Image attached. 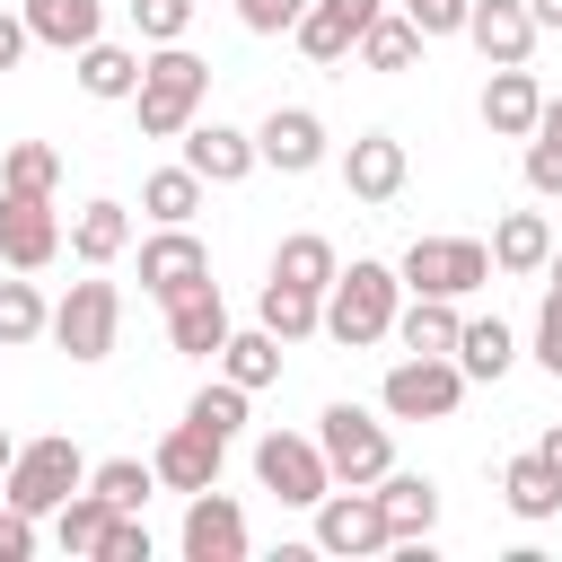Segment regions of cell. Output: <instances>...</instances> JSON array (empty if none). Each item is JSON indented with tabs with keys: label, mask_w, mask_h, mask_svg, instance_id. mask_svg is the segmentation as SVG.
<instances>
[{
	"label": "cell",
	"mask_w": 562,
	"mask_h": 562,
	"mask_svg": "<svg viewBox=\"0 0 562 562\" xmlns=\"http://www.w3.org/2000/svg\"><path fill=\"white\" fill-rule=\"evenodd\" d=\"M395 307H404V281H395V263H351V272H334L325 281V316H316V334H334L342 351H369V342H386L395 334Z\"/></svg>",
	"instance_id": "1"
},
{
	"label": "cell",
	"mask_w": 562,
	"mask_h": 562,
	"mask_svg": "<svg viewBox=\"0 0 562 562\" xmlns=\"http://www.w3.org/2000/svg\"><path fill=\"white\" fill-rule=\"evenodd\" d=\"M202 97H211V61H202V53H184V44L140 53L132 105H140V132H149V140H184V123L202 114Z\"/></svg>",
	"instance_id": "2"
},
{
	"label": "cell",
	"mask_w": 562,
	"mask_h": 562,
	"mask_svg": "<svg viewBox=\"0 0 562 562\" xmlns=\"http://www.w3.org/2000/svg\"><path fill=\"white\" fill-rule=\"evenodd\" d=\"M88 483V457H79V439H26L18 457H9V474H0V501L9 509H26V518H53L70 492Z\"/></svg>",
	"instance_id": "3"
},
{
	"label": "cell",
	"mask_w": 562,
	"mask_h": 562,
	"mask_svg": "<svg viewBox=\"0 0 562 562\" xmlns=\"http://www.w3.org/2000/svg\"><path fill=\"white\" fill-rule=\"evenodd\" d=\"M404 290H430V299H465L492 281V246L483 237H413L404 263H395Z\"/></svg>",
	"instance_id": "4"
},
{
	"label": "cell",
	"mask_w": 562,
	"mask_h": 562,
	"mask_svg": "<svg viewBox=\"0 0 562 562\" xmlns=\"http://www.w3.org/2000/svg\"><path fill=\"white\" fill-rule=\"evenodd\" d=\"M386 413L395 422H448L457 404H465V369L448 360V351H404L395 369H386Z\"/></svg>",
	"instance_id": "5"
},
{
	"label": "cell",
	"mask_w": 562,
	"mask_h": 562,
	"mask_svg": "<svg viewBox=\"0 0 562 562\" xmlns=\"http://www.w3.org/2000/svg\"><path fill=\"white\" fill-rule=\"evenodd\" d=\"M44 334H53L79 369H88V360H105V351H114V334H123V290H114V281H70Z\"/></svg>",
	"instance_id": "6"
},
{
	"label": "cell",
	"mask_w": 562,
	"mask_h": 562,
	"mask_svg": "<svg viewBox=\"0 0 562 562\" xmlns=\"http://www.w3.org/2000/svg\"><path fill=\"white\" fill-rule=\"evenodd\" d=\"M316 448H325V474H334V483H378V474L395 465L386 422H369L360 404H325V413H316Z\"/></svg>",
	"instance_id": "7"
},
{
	"label": "cell",
	"mask_w": 562,
	"mask_h": 562,
	"mask_svg": "<svg viewBox=\"0 0 562 562\" xmlns=\"http://www.w3.org/2000/svg\"><path fill=\"white\" fill-rule=\"evenodd\" d=\"M255 483H263L272 501H290V509H316V501L334 492L325 448L299 439V430H263V439H255Z\"/></svg>",
	"instance_id": "8"
},
{
	"label": "cell",
	"mask_w": 562,
	"mask_h": 562,
	"mask_svg": "<svg viewBox=\"0 0 562 562\" xmlns=\"http://www.w3.org/2000/svg\"><path fill=\"white\" fill-rule=\"evenodd\" d=\"M386 544H395V536H386V509H378L369 483H334V492L316 501V553L360 562V553H386Z\"/></svg>",
	"instance_id": "9"
},
{
	"label": "cell",
	"mask_w": 562,
	"mask_h": 562,
	"mask_svg": "<svg viewBox=\"0 0 562 562\" xmlns=\"http://www.w3.org/2000/svg\"><path fill=\"white\" fill-rule=\"evenodd\" d=\"M61 255V220L44 193H0V263L9 272H44Z\"/></svg>",
	"instance_id": "10"
},
{
	"label": "cell",
	"mask_w": 562,
	"mask_h": 562,
	"mask_svg": "<svg viewBox=\"0 0 562 562\" xmlns=\"http://www.w3.org/2000/svg\"><path fill=\"white\" fill-rule=\"evenodd\" d=\"M184 562H246V509L220 483L184 492Z\"/></svg>",
	"instance_id": "11"
},
{
	"label": "cell",
	"mask_w": 562,
	"mask_h": 562,
	"mask_svg": "<svg viewBox=\"0 0 562 562\" xmlns=\"http://www.w3.org/2000/svg\"><path fill=\"white\" fill-rule=\"evenodd\" d=\"M184 167L202 176V184H246L263 158H255V132H237V123H184Z\"/></svg>",
	"instance_id": "12"
},
{
	"label": "cell",
	"mask_w": 562,
	"mask_h": 562,
	"mask_svg": "<svg viewBox=\"0 0 562 562\" xmlns=\"http://www.w3.org/2000/svg\"><path fill=\"white\" fill-rule=\"evenodd\" d=\"M167 342H176L184 360H220V342H228V299H220V281H193V290L167 299Z\"/></svg>",
	"instance_id": "13"
},
{
	"label": "cell",
	"mask_w": 562,
	"mask_h": 562,
	"mask_svg": "<svg viewBox=\"0 0 562 562\" xmlns=\"http://www.w3.org/2000/svg\"><path fill=\"white\" fill-rule=\"evenodd\" d=\"M369 18H378V0H307V9H299V26H290V44H299L307 61H325V70H334V61L360 44V26H369Z\"/></svg>",
	"instance_id": "14"
},
{
	"label": "cell",
	"mask_w": 562,
	"mask_h": 562,
	"mask_svg": "<svg viewBox=\"0 0 562 562\" xmlns=\"http://www.w3.org/2000/svg\"><path fill=\"white\" fill-rule=\"evenodd\" d=\"M255 158L281 167V176H307V167H325V123L307 105H272L263 132H255Z\"/></svg>",
	"instance_id": "15"
},
{
	"label": "cell",
	"mask_w": 562,
	"mask_h": 562,
	"mask_svg": "<svg viewBox=\"0 0 562 562\" xmlns=\"http://www.w3.org/2000/svg\"><path fill=\"white\" fill-rule=\"evenodd\" d=\"M193 281H211V255H202V237L193 228H158L149 246H140V290L167 307L176 290H193Z\"/></svg>",
	"instance_id": "16"
},
{
	"label": "cell",
	"mask_w": 562,
	"mask_h": 562,
	"mask_svg": "<svg viewBox=\"0 0 562 562\" xmlns=\"http://www.w3.org/2000/svg\"><path fill=\"white\" fill-rule=\"evenodd\" d=\"M220 457H228V439H211V430H193V422H176V430L158 439V457H149V474H158L167 492H211V483H220Z\"/></svg>",
	"instance_id": "17"
},
{
	"label": "cell",
	"mask_w": 562,
	"mask_h": 562,
	"mask_svg": "<svg viewBox=\"0 0 562 562\" xmlns=\"http://www.w3.org/2000/svg\"><path fill=\"white\" fill-rule=\"evenodd\" d=\"M536 105H544L536 70H527V61H492V79H483V132L527 140V132H536Z\"/></svg>",
	"instance_id": "18"
},
{
	"label": "cell",
	"mask_w": 562,
	"mask_h": 562,
	"mask_svg": "<svg viewBox=\"0 0 562 562\" xmlns=\"http://www.w3.org/2000/svg\"><path fill=\"white\" fill-rule=\"evenodd\" d=\"M342 184H351V202H395L404 193V140L395 132H360L342 149Z\"/></svg>",
	"instance_id": "19"
},
{
	"label": "cell",
	"mask_w": 562,
	"mask_h": 562,
	"mask_svg": "<svg viewBox=\"0 0 562 562\" xmlns=\"http://www.w3.org/2000/svg\"><path fill=\"white\" fill-rule=\"evenodd\" d=\"M457 35H474L483 61H527V53H536V18H527V0H474Z\"/></svg>",
	"instance_id": "20"
},
{
	"label": "cell",
	"mask_w": 562,
	"mask_h": 562,
	"mask_svg": "<svg viewBox=\"0 0 562 562\" xmlns=\"http://www.w3.org/2000/svg\"><path fill=\"white\" fill-rule=\"evenodd\" d=\"M369 492H378V509H386V536H395V544H413V536H430V527H439V483H430V474H395V465H386Z\"/></svg>",
	"instance_id": "21"
},
{
	"label": "cell",
	"mask_w": 562,
	"mask_h": 562,
	"mask_svg": "<svg viewBox=\"0 0 562 562\" xmlns=\"http://www.w3.org/2000/svg\"><path fill=\"white\" fill-rule=\"evenodd\" d=\"M18 18H26V35L53 44V53H79V44L105 35V0H18Z\"/></svg>",
	"instance_id": "22"
},
{
	"label": "cell",
	"mask_w": 562,
	"mask_h": 562,
	"mask_svg": "<svg viewBox=\"0 0 562 562\" xmlns=\"http://www.w3.org/2000/svg\"><path fill=\"white\" fill-rule=\"evenodd\" d=\"M448 360L465 369V386H474V378L492 386V378H509V360H518V334H509L501 316H465V325H457V351H448Z\"/></svg>",
	"instance_id": "23"
},
{
	"label": "cell",
	"mask_w": 562,
	"mask_h": 562,
	"mask_svg": "<svg viewBox=\"0 0 562 562\" xmlns=\"http://www.w3.org/2000/svg\"><path fill=\"white\" fill-rule=\"evenodd\" d=\"M544 255H553L544 211H501L492 220V272H544Z\"/></svg>",
	"instance_id": "24"
},
{
	"label": "cell",
	"mask_w": 562,
	"mask_h": 562,
	"mask_svg": "<svg viewBox=\"0 0 562 562\" xmlns=\"http://www.w3.org/2000/svg\"><path fill=\"white\" fill-rule=\"evenodd\" d=\"M457 299H430V290H413L404 307H395V342L404 351H457Z\"/></svg>",
	"instance_id": "25"
},
{
	"label": "cell",
	"mask_w": 562,
	"mask_h": 562,
	"mask_svg": "<svg viewBox=\"0 0 562 562\" xmlns=\"http://www.w3.org/2000/svg\"><path fill=\"white\" fill-rule=\"evenodd\" d=\"M501 501H509V509L536 527V518H553V509H562V474H553V465L527 448V457H509V465H501Z\"/></svg>",
	"instance_id": "26"
},
{
	"label": "cell",
	"mask_w": 562,
	"mask_h": 562,
	"mask_svg": "<svg viewBox=\"0 0 562 562\" xmlns=\"http://www.w3.org/2000/svg\"><path fill=\"white\" fill-rule=\"evenodd\" d=\"M79 88L97 97V105H123L132 88H140V53H123V44H79Z\"/></svg>",
	"instance_id": "27"
},
{
	"label": "cell",
	"mask_w": 562,
	"mask_h": 562,
	"mask_svg": "<svg viewBox=\"0 0 562 562\" xmlns=\"http://www.w3.org/2000/svg\"><path fill=\"white\" fill-rule=\"evenodd\" d=\"M123 246H132V211H123V202H88V211L70 220V255H79L88 272H97V263H114Z\"/></svg>",
	"instance_id": "28"
},
{
	"label": "cell",
	"mask_w": 562,
	"mask_h": 562,
	"mask_svg": "<svg viewBox=\"0 0 562 562\" xmlns=\"http://www.w3.org/2000/svg\"><path fill=\"white\" fill-rule=\"evenodd\" d=\"M422 44H430V35H422L413 18H386V9H378V18L360 26V44H351V53H360L369 70H413V61H422Z\"/></svg>",
	"instance_id": "29"
},
{
	"label": "cell",
	"mask_w": 562,
	"mask_h": 562,
	"mask_svg": "<svg viewBox=\"0 0 562 562\" xmlns=\"http://www.w3.org/2000/svg\"><path fill=\"white\" fill-rule=\"evenodd\" d=\"M220 378H237L246 395H255V386H272V378H281V334H263V325H255V334H237V325H228V342H220Z\"/></svg>",
	"instance_id": "30"
},
{
	"label": "cell",
	"mask_w": 562,
	"mask_h": 562,
	"mask_svg": "<svg viewBox=\"0 0 562 562\" xmlns=\"http://www.w3.org/2000/svg\"><path fill=\"white\" fill-rule=\"evenodd\" d=\"M316 316H325V290L263 281V334H281V342H307V334H316Z\"/></svg>",
	"instance_id": "31"
},
{
	"label": "cell",
	"mask_w": 562,
	"mask_h": 562,
	"mask_svg": "<svg viewBox=\"0 0 562 562\" xmlns=\"http://www.w3.org/2000/svg\"><path fill=\"white\" fill-rule=\"evenodd\" d=\"M140 211H149L158 228H184V220L202 211V176H193V167H158V176L140 184Z\"/></svg>",
	"instance_id": "32"
},
{
	"label": "cell",
	"mask_w": 562,
	"mask_h": 562,
	"mask_svg": "<svg viewBox=\"0 0 562 562\" xmlns=\"http://www.w3.org/2000/svg\"><path fill=\"white\" fill-rule=\"evenodd\" d=\"M342 272V255L316 237V228H299V237H281V255H272V281H299V290H325Z\"/></svg>",
	"instance_id": "33"
},
{
	"label": "cell",
	"mask_w": 562,
	"mask_h": 562,
	"mask_svg": "<svg viewBox=\"0 0 562 562\" xmlns=\"http://www.w3.org/2000/svg\"><path fill=\"white\" fill-rule=\"evenodd\" d=\"M105 518H114V501H105L97 483H79V492H70V501L53 509V536H61V553H97Z\"/></svg>",
	"instance_id": "34"
},
{
	"label": "cell",
	"mask_w": 562,
	"mask_h": 562,
	"mask_svg": "<svg viewBox=\"0 0 562 562\" xmlns=\"http://www.w3.org/2000/svg\"><path fill=\"white\" fill-rule=\"evenodd\" d=\"M53 184H61V158L44 140H9L0 149V193H44L53 202Z\"/></svg>",
	"instance_id": "35"
},
{
	"label": "cell",
	"mask_w": 562,
	"mask_h": 562,
	"mask_svg": "<svg viewBox=\"0 0 562 562\" xmlns=\"http://www.w3.org/2000/svg\"><path fill=\"white\" fill-rule=\"evenodd\" d=\"M184 422H193V430H211V439H237V430H246V386H237V378L202 386V395L184 404Z\"/></svg>",
	"instance_id": "36"
},
{
	"label": "cell",
	"mask_w": 562,
	"mask_h": 562,
	"mask_svg": "<svg viewBox=\"0 0 562 562\" xmlns=\"http://www.w3.org/2000/svg\"><path fill=\"white\" fill-rule=\"evenodd\" d=\"M53 325V307L35 299V281H0V351H18V342H35Z\"/></svg>",
	"instance_id": "37"
},
{
	"label": "cell",
	"mask_w": 562,
	"mask_h": 562,
	"mask_svg": "<svg viewBox=\"0 0 562 562\" xmlns=\"http://www.w3.org/2000/svg\"><path fill=\"white\" fill-rule=\"evenodd\" d=\"M88 483H97V492H105L114 509H140V501L158 492V474H149L140 457H105V465H88Z\"/></svg>",
	"instance_id": "38"
},
{
	"label": "cell",
	"mask_w": 562,
	"mask_h": 562,
	"mask_svg": "<svg viewBox=\"0 0 562 562\" xmlns=\"http://www.w3.org/2000/svg\"><path fill=\"white\" fill-rule=\"evenodd\" d=\"M132 26H140V44H184L193 0H132Z\"/></svg>",
	"instance_id": "39"
},
{
	"label": "cell",
	"mask_w": 562,
	"mask_h": 562,
	"mask_svg": "<svg viewBox=\"0 0 562 562\" xmlns=\"http://www.w3.org/2000/svg\"><path fill=\"white\" fill-rule=\"evenodd\" d=\"M97 562H149V527H140V509H114V518H105Z\"/></svg>",
	"instance_id": "40"
},
{
	"label": "cell",
	"mask_w": 562,
	"mask_h": 562,
	"mask_svg": "<svg viewBox=\"0 0 562 562\" xmlns=\"http://www.w3.org/2000/svg\"><path fill=\"white\" fill-rule=\"evenodd\" d=\"M299 9H307V0H237V26H246V35H290Z\"/></svg>",
	"instance_id": "41"
},
{
	"label": "cell",
	"mask_w": 562,
	"mask_h": 562,
	"mask_svg": "<svg viewBox=\"0 0 562 562\" xmlns=\"http://www.w3.org/2000/svg\"><path fill=\"white\" fill-rule=\"evenodd\" d=\"M536 360L562 378V290H544V307H536Z\"/></svg>",
	"instance_id": "42"
},
{
	"label": "cell",
	"mask_w": 562,
	"mask_h": 562,
	"mask_svg": "<svg viewBox=\"0 0 562 562\" xmlns=\"http://www.w3.org/2000/svg\"><path fill=\"white\" fill-rule=\"evenodd\" d=\"M465 9H474V0H404V18H413L422 35H457V26H465Z\"/></svg>",
	"instance_id": "43"
},
{
	"label": "cell",
	"mask_w": 562,
	"mask_h": 562,
	"mask_svg": "<svg viewBox=\"0 0 562 562\" xmlns=\"http://www.w3.org/2000/svg\"><path fill=\"white\" fill-rule=\"evenodd\" d=\"M527 184L536 193H562V140H527Z\"/></svg>",
	"instance_id": "44"
},
{
	"label": "cell",
	"mask_w": 562,
	"mask_h": 562,
	"mask_svg": "<svg viewBox=\"0 0 562 562\" xmlns=\"http://www.w3.org/2000/svg\"><path fill=\"white\" fill-rule=\"evenodd\" d=\"M35 553V518L26 509H0V562H26Z\"/></svg>",
	"instance_id": "45"
},
{
	"label": "cell",
	"mask_w": 562,
	"mask_h": 562,
	"mask_svg": "<svg viewBox=\"0 0 562 562\" xmlns=\"http://www.w3.org/2000/svg\"><path fill=\"white\" fill-rule=\"evenodd\" d=\"M26 44H35V35H26V18H18V9H0V70H18V61H26Z\"/></svg>",
	"instance_id": "46"
},
{
	"label": "cell",
	"mask_w": 562,
	"mask_h": 562,
	"mask_svg": "<svg viewBox=\"0 0 562 562\" xmlns=\"http://www.w3.org/2000/svg\"><path fill=\"white\" fill-rule=\"evenodd\" d=\"M527 140H562V97H544V105H536V132H527Z\"/></svg>",
	"instance_id": "47"
},
{
	"label": "cell",
	"mask_w": 562,
	"mask_h": 562,
	"mask_svg": "<svg viewBox=\"0 0 562 562\" xmlns=\"http://www.w3.org/2000/svg\"><path fill=\"white\" fill-rule=\"evenodd\" d=\"M536 457H544V465H553V474H562V422H553V430H544V439H536Z\"/></svg>",
	"instance_id": "48"
},
{
	"label": "cell",
	"mask_w": 562,
	"mask_h": 562,
	"mask_svg": "<svg viewBox=\"0 0 562 562\" xmlns=\"http://www.w3.org/2000/svg\"><path fill=\"white\" fill-rule=\"evenodd\" d=\"M527 18H536V35H544V26H562V0H527Z\"/></svg>",
	"instance_id": "49"
},
{
	"label": "cell",
	"mask_w": 562,
	"mask_h": 562,
	"mask_svg": "<svg viewBox=\"0 0 562 562\" xmlns=\"http://www.w3.org/2000/svg\"><path fill=\"white\" fill-rule=\"evenodd\" d=\"M9 457H18V439H9V430H0V474H9Z\"/></svg>",
	"instance_id": "50"
},
{
	"label": "cell",
	"mask_w": 562,
	"mask_h": 562,
	"mask_svg": "<svg viewBox=\"0 0 562 562\" xmlns=\"http://www.w3.org/2000/svg\"><path fill=\"white\" fill-rule=\"evenodd\" d=\"M544 272H553V290H562V255H544Z\"/></svg>",
	"instance_id": "51"
}]
</instances>
